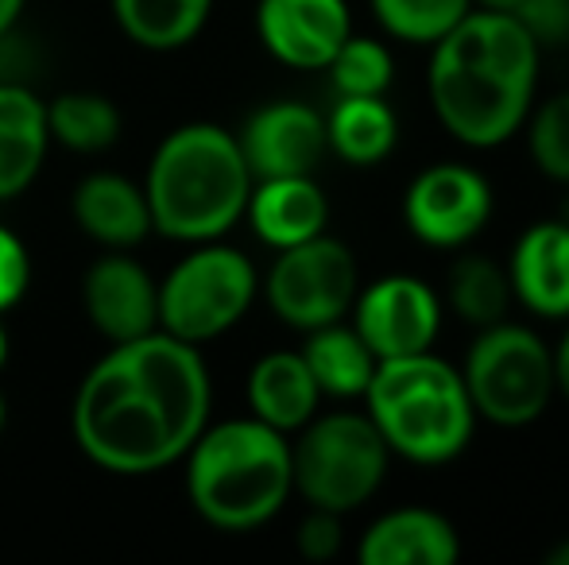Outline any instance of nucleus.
<instances>
[{"label":"nucleus","instance_id":"6ab92c4d","mask_svg":"<svg viewBox=\"0 0 569 565\" xmlns=\"http://www.w3.org/2000/svg\"><path fill=\"white\" fill-rule=\"evenodd\" d=\"M47 105L20 82H0V202L20 198L43 171Z\"/></svg>","mask_w":569,"mask_h":565},{"label":"nucleus","instance_id":"1a4fd4ad","mask_svg":"<svg viewBox=\"0 0 569 565\" xmlns=\"http://www.w3.org/2000/svg\"><path fill=\"white\" fill-rule=\"evenodd\" d=\"M360 291V268L352 249L338 236H310L291 249H279L263 294L271 314L291 330H318L341 322Z\"/></svg>","mask_w":569,"mask_h":565},{"label":"nucleus","instance_id":"6e6552de","mask_svg":"<svg viewBox=\"0 0 569 565\" xmlns=\"http://www.w3.org/2000/svg\"><path fill=\"white\" fill-rule=\"evenodd\" d=\"M256 294L260 275L252 260L221 241H206L159 283V330L190 345H206L252 310Z\"/></svg>","mask_w":569,"mask_h":565},{"label":"nucleus","instance_id":"c9c22d12","mask_svg":"<svg viewBox=\"0 0 569 565\" xmlns=\"http://www.w3.org/2000/svg\"><path fill=\"white\" fill-rule=\"evenodd\" d=\"M8 364V330H4V322H0V369Z\"/></svg>","mask_w":569,"mask_h":565},{"label":"nucleus","instance_id":"412c9836","mask_svg":"<svg viewBox=\"0 0 569 565\" xmlns=\"http://www.w3.org/2000/svg\"><path fill=\"white\" fill-rule=\"evenodd\" d=\"M299 353L307 361L310 376H315L318 392L330 395V400H360L372 384L376 364H380L372 349L365 345V337L341 322L310 330L307 345Z\"/></svg>","mask_w":569,"mask_h":565},{"label":"nucleus","instance_id":"aec40b11","mask_svg":"<svg viewBox=\"0 0 569 565\" xmlns=\"http://www.w3.org/2000/svg\"><path fill=\"white\" fill-rule=\"evenodd\" d=\"M318 392L302 353H263L248 372V407L252 418L268 423L279 434H299L318 415Z\"/></svg>","mask_w":569,"mask_h":565},{"label":"nucleus","instance_id":"473e14b6","mask_svg":"<svg viewBox=\"0 0 569 565\" xmlns=\"http://www.w3.org/2000/svg\"><path fill=\"white\" fill-rule=\"evenodd\" d=\"M23 8H28V0H0V39L12 36L16 23H20Z\"/></svg>","mask_w":569,"mask_h":565},{"label":"nucleus","instance_id":"0eeeda50","mask_svg":"<svg viewBox=\"0 0 569 565\" xmlns=\"http://www.w3.org/2000/svg\"><path fill=\"white\" fill-rule=\"evenodd\" d=\"M461 380L477 418L503 430L531 426L558 395L555 349H547L535 330L503 317L477 333Z\"/></svg>","mask_w":569,"mask_h":565},{"label":"nucleus","instance_id":"e433bc0d","mask_svg":"<svg viewBox=\"0 0 569 565\" xmlns=\"http://www.w3.org/2000/svg\"><path fill=\"white\" fill-rule=\"evenodd\" d=\"M4 423H8V400H4V392H0V434H4Z\"/></svg>","mask_w":569,"mask_h":565},{"label":"nucleus","instance_id":"f3484780","mask_svg":"<svg viewBox=\"0 0 569 565\" xmlns=\"http://www.w3.org/2000/svg\"><path fill=\"white\" fill-rule=\"evenodd\" d=\"M244 218L252 221V233L268 249L279 252L326 233V225H330V202H326L315 174L256 179L252 194H248Z\"/></svg>","mask_w":569,"mask_h":565},{"label":"nucleus","instance_id":"a878e982","mask_svg":"<svg viewBox=\"0 0 569 565\" xmlns=\"http://www.w3.org/2000/svg\"><path fill=\"white\" fill-rule=\"evenodd\" d=\"M368 4L391 39L411 47H435L472 12V0H368Z\"/></svg>","mask_w":569,"mask_h":565},{"label":"nucleus","instance_id":"72a5a7b5","mask_svg":"<svg viewBox=\"0 0 569 565\" xmlns=\"http://www.w3.org/2000/svg\"><path fill=\"white\" fill-rule=\"evenodd\" d=\"M547 562L550 565H569V535L555 546V551H547Z\"/></svg>","mask_w":569,"mask_h":565},{"label":"nucleus","instance_id":"a211bd4d","mask_svg":"<svg viewBox=\"0 0 569 565\" xmlns=\"http://www.w3.org/2000/svg\"><path fill=\"white\" fill-rule=\"evenodd\" d=\"M357 558L365 565H450L461 558V535L442 512L399 507L365 531Z\"/></svg>","mask_w":569,"mask_h":565},{"label":"nucleus","instance_id":"39448f33","mask_svg":"<svg viewBox=\"0 0 569 565\" xmlns=\"http://www.w3.org/2000/svg\"><path fill=\"white\" fill-rule=\"evenodd\" d=\"M360 400L388 450L411 465H446L461 457L477 430V411L465 392L461 369L430 349L380 361Z\"/></svg>","mask_w":569,"mask_h":565},{"label":"nucleus","instance_id":"ddd939ff","mask_svg":"<svg viewBox=\"0 0 569 565\" xmlns=\"http://www.w3.org/2000/svg\"><path fill=\"white\" fill-rule=\"evenodd\" d=\"M256 36L263 51L291 70H326L352 36L345 0H260Z\"/></svg>","mask_w":569,"mask_h":565},{"label":"nucleus","instance_id":"c85d7f7f","mask_svg":"<svg viewBox=\"0 0 569 565\" xmlns=\"http://www.w3.org/2000/svg\"><path fill=\"white\" fill-rule=\"evenodd\" d=\"M511 16L523 23L527 36L542 51H555V47L569 43V0H519Z\"/></svg>","mask_w":569,"mask_h":565},{"label":"nucleus","instance_id":"2eb2a0df","mask_svg":"<svg viewBox=\"0 0 569 565\" xmlns=\"http://www.w3.org/2000/svg\"><path fill=\"white\" fill-rule=\"evenodd\" d=\"M511 299L539 317H569V221H535L508 260Z\"/></svg>","mask_w":569,"mask_h":565},{"label":"nucleus","instance_id":"bb28decb","mask_svg":"<svg viewBox=\"0 0 569 565\" xmlns=\"http://www.w3.org/2000/svg\"><path fill=\"white\" fill-rule=\"evenodd\" d=\"M330 82L338 98H383L396 82V59L380 39L349 36L330 59Z\"/></svg>","mask_w":569,"mask_h":565},{"label":"nucleus","instance_id":"f704fd0d","mask_svg":"<svg viewBox=\"0 0 569 565\" xmlns=\"http://www.w3.org/2000/svg\"><path fill=\"white\" fill-rule=\"evenodd\" d=\"M477 8H492V12H516L519 0H472Z\"/></svg>","mask_w":569,"mask_h":565},{"label":"nucleus","instance_id":"7c9ffc66","mask_svg":"<svg viewBox=\"0 0 569 565\" xmlns=\"http://www.w3.org/2000/svg\"><path fill=\"white\" fill-rule=\"evenodd\" d=\"M31 286V256L12 229L0 225V317L28 294Z\"/></svg>","mask_w":569,"mask_h":565},{"label":"nucleus","instance_id":"f8f14e48","mask_svg":"<svg viewBox=\"0 0 569 565\" xmlns=\"http://www.w3.org/2000/svg\"><path fill=\"white\" fill-rule=\"evenodd\" d=\"M252 179H287L315 174L326 159V117L302 101H271L260 105L237 132Z\"/></svg>","mask_w":569,"mask_h":565},{"label":"nucleus","instance_id":"c756f323","mask_svg":"<svg viewBox=\"0 0 569 565\" xmlns=\"http://www.w3.org/2000/svg\"><path fill=\"white\" fill-rule=\"evenodd\" d=\"M345 515L338 512H326V507H310L307 519L299 523V535H295V546L307 562H330L341 554L345 543V527H341Z\"/></svg>","mask_w":569,"mask_h":565},{"label":"nucleus","instance_id":"5701e85b","mask_svg":"<svg viewBox=\"0 0 569 565\" xmlns=\"http://www.w3.org/2000/svg\"><path fill=\"white\" fill-rule=\"evenodd\" d=\"M326 143L349 167H376L396 151L399 121L383 98H338L326 117Z\"/></svg>","mask_w":569,"mask_h":565},{"label":"nucleus","instance_id":"9d476101","mask_svg":"<svg viewBox=\"0 0 569 565\" xmlns=\"http://www.w3.org/2000/svg\"><path fill=\"white\" fill-rule=\"evenodd\" d=\"M492 218V186L477 167L435 163L403 194V221L427 249H465Z\"/></svg>","mask_w":569,"mask_h":565},{"label":"nucleus","instance_id":"dca6fc26","mask_svg":"<svg viewBox=\"0 0 569 565\" xmlns=\"http://www.w3.org/2000/svg\"><path fill=\"white\" fill-rule=\"evenodd\" d=\"M74 221L90 241L109 252H128L151 233V210L143 182H132L113 171H93L74 186L70 198Z\"/></svg>","mask_w":569,"mask_h":565},{"label":"nucleus","instance_id":"20e7f679","mask_svg":"<svg viewBox=\"0 0 569 565\" xmlns=\"http://www.w3.org/2000/svg\"><path fill=\"white\" fill-rule=\"evenodd\" d=\"M182 461L194 512L232 535L271 523L295 492L291 437L252 415L206 426Z\"/></svg>","mask_w":569,"mask_h":565},{"label":"nucleus","instance_id":"4468645a","mask_svg":"<svg viewBox=\"0 0 569 565\" xmlns=\"http://www.w3.org/2000/svg\"><path fill=\"white\" fill-rule=\"evenodd\" d=\"M82 306L90 325L109 345L159 330V283L140 260L124 252L93 260L82 280Z\"/></svg>","mask_w":569,"mask_h":565},{"label":"nucleus","instance_id":"9b49d317","mask_svg":"<svg viewBox=\"0 0 569 565\" xmlns=\"http://www.w3.org/2000/svg\"><path fill=\"white\" fill-rule=\"evenodd\" d=\"M352 330L365 337L376 361L411 356L435 349L442 330V302L435 286L415 275H383L368 283L352 299Z\"/></svg>","mask_w":569,"mask_h":565},{"label":"nucleus","instance_id":"393cba45","mask_svg":"<svg viewBox=\"0 0 569 565\" xmlns=\"http://www.w3.org/2000/svg\"><path fill=\"white\" fill-rule=\"evenodd\" d=\"M446 291H450L453 314L461 317V322L477 325V330L503 322L511 310L508 268L480 256V252H465V256L453 260L450 275H446Z\"/></svg>","mask_w":569,"mask_h":565},{"label":"nucleus","instance_id":"f03ea898","mask_svg":"<svg viewBox=\"0 0 569 565\" xmlns=\"http://www.w3.org/2000/svg\"><path fill=\"white\" fill-rule=\"evenodd\" d=\"M542 47L511 12L472 8L430 47V105L465 148H500L527 124Z\"/></svg>","mask_w":569,"mask_h":565},{"label":"nucleus","instance_id":"4be33fe9","mask_svg":"<svg viewBox=\"0 0 569 565\" xmlns=\"http://www.w3.org/2000/svg\"><path fill=\"white\" fill-rule=\"evenodd\" d=\"M117 28L143 51H182L202 36L213 0H109Z\"/></svg>","mask_w":569,"mask_h":565},{"label":"nucleus","instance_id":"2f4dec72","mask_svg":"<svg viewBox=\"0 0 569 565\" xmlns=\"http://www.w3.org/2000/svg\"><path fill=\"white\" fill-rule=\"evenodd\" d=\"M555 380H558V392L569 400V330L555 349Z\"/></svg>","mask_w":569,"mask_h":565},{"label":"nucleus","instance_id":"f257e3e1","mask_svg":"<svg viewBox=\"0 0 569 565\" xmlns=\"http://www.w3.org/2000/svg\"><path fill=\"white\" fill-rule=\"evenodd\" d=\"M213 384L202 349L156 330L120 341L82 376L74 442L98 468L148 476L171 468L210 426Z\"/></svg>","mask_w":569,"mask_h":565},{"label":"nucleus","instance_id":"423d86ee","mask_svg":"<svg viewBox=\"0 0 569 565\" xmlns=\"http://www.w3.org/2000/svg\"><path fill=\"white\" fill-rule=\"evenodd\" d=\"M391 450L376 423L360 411L315 415L291 442L295 492L310 507L349 515L380 492Z\"/></svg>","mask_w":569,"mask_h":565},{"label":"nucleus","instance_id":"7ed1b4c3","mask_svg":"<svg viewBox=\"0 0 569 565\" xmlns=\"http://www.w3.org/2000/svg\"><path fill=\"white\" fill-rule=\"evenodd\" d=\"M252 171L237 137L221 124L190 121L167 132L143 174L151 229L167 241H221L248 210Z\"/></svg>","mask_w":569,"mask_h":565},{"label":"nucleus","instance_id":"cd10ccee","mask_svg":"<svg viewBox=\"0 0 569 565\" xmlns=\"http://www.w3.org/2000/svg\"><path fill=\"white\" fill-rule=\"evenodd\" d=\"M531 117V129H527V148L531 159L547 179L566 182L569 186V90L555 93L547 105H539Z\"/></svg>","mask_w":569,"mask_h":565},{"label":"nucleus","instance_id":"b1692460","mask_svg":"<svg viewBox=\"0 0 569 565\" xmlns=\"http://www.w3.org/2000/svg\"><path fill=\"white\" fill-rule=\"evenodd\" d=\"M47 132H51V143H62L78 155H98L120 140V109L106 93H59L47 105Z\"/></svg>","mask_w":569,"mask_h":565}]
</instances>
